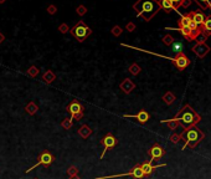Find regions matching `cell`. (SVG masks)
<instances>
[{
	"mask_svg": "<svg viewBox=\"0 0 211 179\" xmlns=\"http://www.w3.org/2000/svg\"><path fill=\"white\" fill-rule=\"evenodd\" d=\"M123 117H125V118H135V119H137L139 123H142V124L147 123V122L149 121V118H150L149 113H148L145 109H140L137 114H124Z\"/></svg>",
	"mask_w": 211,
	"mask_h": 179,
	"instance_id": "13",
	"label": "cell"
},
{
	"mask_svg": "<svg viewBox=\"0 0 211 179\" xmlns=\"http://www.w3.org/2000/svg\"><path fill=\"white\" fill-rule=\"evenodd\" d=\"M67 174L71 177V176H76V174H78V168L77 167H75V166H71L68 169H67Z\"/></svg>",
	"mask_w": 211,
	"mask_h": 179,
	"instance_id": "32",
	"label": "cell"
},
{
	"mask_svg": "<svg viewBox=\"0 0 211 179\" xmlns=\"http://www.w3.org/2000/svg\"><path fill=\"white\" fill-rule=\"evenodd\" d=\"M128 71H129V72H130L133 76H137V75H139V74H140L142 69H140V66H139L138 64H132V65L129 66Z\"/></svg>",
	"mask_w": 211,
	"mask_h": 179,
	"instance_id": "25",
	"label": "cell"
},
{
	"mask_svg": "<svg viewBox=\"0 0 211 179\" xmlns=\"http://www.w3.org/2000/svg\"><path fill=\"white\" fill-rule=\"evenodd\" d=\"M118 177H133L134 179H143L144 178V174H143V172H142L140 164H135V166H134L129 172H127V173L106 176V177H97L96 179H113V178H118Z\"/></svg>",
	"mask_w": 211,
	"mask_h": 179,
	"instance_id": "7",
	"label": "cell"
},
{
	"mask_svg": "<svg viewBox=\"0 0 211 179\" xmlns=\"http://www.w3.org/2000/svg\"><path fill=\"white\" fill-rule=\"evenodd\" d=\"M70 179H81V178L78 177V174H76V176H71V177H70Z\"/></svg>",
	"mask_w": 211,
	"mask_h": 179,
	"instance_id": "39",
	"label": "cell"
},
{
	"mask_svg": "<svg viewBox=\"0 0 211 179\" xmlns=\"http://www.w3.org/2000/svg\"><path fill=\"white\" fill-rule=\"evenodd\" d=\"M59 31H60V32H62V34H66V32H68V31H70V27H68V25H67V24H61V25L59 26Z\"/></svg>",
	"mask_w": 211,
	"mask_h": 179,
	"instance_id": "34",
	"label": "cell"
},
{
	"mask_svg": "<svg viewBox=\"0 0 211 179\" xmlns=\"http://www.w3.org/2000/svg\"><path fill=\"white\" fill-rule=\"evenodd\" d=\"M122 31H123V30H122V27H120V26H118V25H115V26L110 30V32H112V35H113V36H119V35H122Z\"/></svg>",
	"mask_w": 211,
	"mask_h": 179,
	"instance_id": "31",
	"label": "cell"
},
{
	"mask_svg": "<svg viewBox=\"0 0 211 179\" xmlns=\"http://www.w3.org/2000/svg\"><path fill=\"white\" fill-rule=\"evenodd\" d=\"M206 36L203 34V32H200L198 36H196V39H195V41H196V44H206Z\"/></svg>",
	"mask_w": 211,
	"mask_h": 179,
	"instance_id": "30",
	"label": "cell"
},
{
	"mask_svg": "<svg viewBox=\"0 0 211 179\" xmlns=\"http://www.w3.org/2000/svg\"><path fill=\"white\" fill-rule=\"evenodd\" d=\"M181 134V141H184V146H183V149H185L186 147L189 148H195L205 137L204 132L198 128L196 126L195 127H191V128H188V129H184Z\"/></svg>",
	"mask_w": 211,
	"mask_h": 179,
	"instance_id": "3",
	"label": "cell"
},
{
	"mask_svg": "<svg viewBox=\"0 0 211 179\" xmlns=\"http://www.w3.org/2000/svg\"><path fill=\"white\" fill-rule=\"evenodd\" d=\"M54 162H55V156H54V154H51L49 151H44L42 153H40V154H39L36 164H34L31 168L26 169V173H30L32 169H35V168H37V167H40V166H44V167H50V166H51Z\"/></svg>",
	"mask_w": 211,
	"mask_h": 179,
	"instance_id": "5",
	"label": "cell"
},
{
	"mask_svg": "<svg viewBox=\"0 0 211 179\" xmlns=\"http://www.w3.org/2000/svg\"><path fill=\"white\" fill-rule=\"evenodd\" d=\"M148 156L152 158V159H150L152 162H153V161H158L159 158H162V157L165 156V149H164L159 143H154V144L149 148Z\"/></svg>",
	"mask_w": 211,
	"mask_h": 179,
	"instance_id": "10",
	"label": "cell"
},
{
	"mask_svg": "<svg viewBox=\"0 0 211 179\" xmlns=\"http://www.w3.org/2000/svg\"><path fill=\"white\" fill-rule=\"evenodd\" d=\"M191 50H193V52H194L198 57L203 59V57H205V56L210 52V46L206 45V44H196L195 46H193Z\"/></svg>",
	"mask_w": 211,
	"mask_h": 179,
	"instance_id": "12",
	"label": "cell"
},
{
	"mask_svg": "<svg viewBox=\"0 0 211 179\" xmlns=\"http://www.w3.org/2000/svg\"><path fill=\"white\" fill-rule=\"evenodd\" d=\"M174 118L179 121L180 126H183L184 129L195 127L201 121V116L196 111H194L190 104H185Z\"/></svg>",
	"mask_w": 211,
	"mask_h": 179,
	"instance_id": "2",
	"label": "cell"
},
{
	"mask_svg": "<svg viewBox=\"0 0 211 179\" xmlns=\"http://www.w3.org/2000/svg\"><path fill=\"white\" fill-rule=\"evenodd\" d=\"M200 29H201V32H203L206 37L211 36V15H208V16L205 17V20H204L203 25L200 26Z\"/></svg>",
	"mask_w": 211,
	"mask_h": 179,
	"instance_id": "16",
	"label": "cell"
},
{
	"mask_svg": "<svg viewBox=\"0 0 211 179\" xmlns=\"http://www.w3.org/2000/svg\"><path fill=\"white\" fill-rule=\"evenodd\" d=\"M171 2H173V5H174V10H176V9L180 7V6H183V7L190 6L193 1H191V0H171Z\"/></svg>",
	"mask_w": 211,
	"mask_h": 179,
	"instance_id": "20",
	"label": "cell"
},
{
	"mask_svg": "<svg viewBox=\"0 0 211 179\" xmlns=\"http://www.w3.org/2000/svg\"><path fill=\"white\" fill-rule=\"evenodd\" d=\"M191 1L196 2L203 10H208V9L211 10V0H191Z\"/></svg>",
	"mask_w": 211,
	"mask_h": 179,
	"instance_id": "24",
	"label": "cell"
},
{
	"mask_svg": "<svg viewBox=\"0 0 211 179\" xmlns=\"http://www.w3.org/2000/svg\"><path fill=\"white\" fill-rule=\"evenodd\" d=\"M169 139H170L171 143L176 144V143H179V142L181 141V134H180V133H173V134L169 137Z\"/></svg>",
	"mask_w": 211,
	"mask_h": 179,
	"instance_id": "28",
	"label": "cell"
},
{
	"mask_svg": "<svg viewBox=\"0 0 211 179\" xmlns=\"http://www.w3.org/2000/svg\"><path fill=\"white\" fill-rule=\"evenodd\" d=\"M35 179H37V178H35Z\"/></svg>",
	"mask_w": 211,
	"mask_h": 179,
	"instance_id": "41",
	"label": "cell"
},
{
	"mask_svg": "<svg viewBox=\"0 0 211 179\" xmlns=\"http://www.w3.org/2000/svg\"><path fill=\"white\" fill-rule=\"evenodd\" d=\"M42 80L45 84H52L55 80H56V75L51 71V70H47L44 75H42Z\"/></svg>",
	"mask_w": 211,
	"mask_h": 179,
	"instance_id": "18",
	"label": "cell"
},
{
	"mask_svg": "<svg viewBox=\"0 0 211 179\" xmlns=\"http://www.w3.org/2000/svg\"><path fill=\"white\" fill-rule=\"evenodd\" d=\"M125 29H127L129 32H133V31L135 30V24H134V22H128V24L125 25Z\"/></svg>",
	"mask_w": 211,
	"mask_h": 179,
	"instance_id": "36",
	"label": "cell"
},
{
	"mask_svg": "<svg viewBox=\"0 0 211 179\" xmlns=\"http://www.w3.org/2000/svg\"><path fill=\"white\" fill-rule=\"evenodd\" d=\"M171 60V62H173V65L179 70V71H184L188 66H190V64H191V60L183 52V51H180V52H178L176 55H175V57H173V59H170Z\"/></svg>",
	"mask_w": 211,
	"mask_h": 179,
	"instance_id": "8",
	"label": "cell"
},
{
	"mask_svg": "<svg viewBox=\"0 0 211 179\" xmlns=\"http://www.w3.org/2000/svg\"><path fill=\"white\" fill-rule=\"evenodd\" d=\"M163 101H164L168 106H170V104H173V103H174V101H175V94H174L173 92L168 91L166 93H164V96H163Z\"/></svg>",
	"mask_w": 211,
	"mask_h": 179,
	"instance_id": "22",
	"label": "cell"
},
{
	"mask_svg": "<svg viewBox=\"0 0 211 179\" xmlns=\"http://www.w3.org/2000/svg\"><path fill=\"white\" fill-rule=\"evenodd\" d=\"M83 106L77 101V99H72L71 103L67 104L66 107V111L71 114V119H76V121H80L82 119L83 117Z\"/></svg>",
	"mask_w": 211,
	"mask_h": 179,
	"instance_id": "6",
	"label": "cell"
},
{
	"mask_svg": "<svg viewBox=\"0 0 211 179\" xmlns=\"http://www.w3.org/2000/svg\"><path fill=\"white\" fill-rule=\"evenodd\" d=\"M119 89L122 90L124 93H127V94H129L133 90L135 89V84L132 81V80H129V79H124L122 82H120V85H119Z\"/></svg>",
	"mask_w": 211,
	"mask_h": 179,
	"instance_id": "14",
	"label": "cell"
},
{
	"mask_svg": "<svg viewBox=\"0 0 211 179\" xmlns=\"http://www.w3.org/2000/svg\"><path fill=\"white\" fill-rule=\"evenodd\" d=\"M6 0H0V4H2V2H5Z\"/></svg>",
	"mask_w": 211,
	"mask_h": 179,
	"instance_id": "40",
	"label": "cell"
},
{
	"mask_svg": "<svg viewBox=\"0 0 211 179\" xmlns=\"http://www.w3.org/2000/svg\"><path fill=\"white\" fill-rule=\"evenodd\" d=\"M72 119L71 118H65V119H62V122H61V126H62V128L63 129H71L72 128Z\"/></svg>",
	"mask_w": 211,
	"mask_h": 179,
	"instance_id": "26",
	"label": "cell"
},
{
	"mask_svg": "<svg viewBox=\"0 0 211 179\" xmlns=\"http://www.w3.org/2000/svg\"><path fill=\"white\" fill-rule=\"evenodd\" d=\"M171 47H173V51H175V52L178 54V52H180V51H181L183 45H181L180 42H175V41H174V42L171 44Z\"/></svg>",
	"mask_w": 211,
	"mask_h": 179,
	"instance_id": "33",
	"label": "cell"
},
{
	"mask_svg": "<svg viewBox=\"0 0 211 179\" xmlns=\"http://www.w3.org/2000/svg\"><path fill=\"white\" fill-rule=\"evenodd\" d=\"M159 2H160V7L165 12H170L171 10H174V5H173L171 0H159Z\"/></svg>",
	"mask_w": 211,
	"mask_h": 179,
	"instance_id": "19",
	"label": "cell"
},
{
	"mask_svg": "<svg viewBox=\"0 0 211 179\" xmlns=\"http://www.w3.org/2000/svg\"><path fill=\"white\" fill-rule=\"evenodd\" d=\"M77 14L80 15V16H82V15H85L86 12H87V9H86V6H83V5H80L78 7H77Z\"/></svg>",
	"mask_w": 211,
	"mask_h": 179,
	"instance_id": "35",
	"label": "cell"
},
{
	"mask_svg": "<svg viewBox=\"0 0 211 179\" xmlns=\"http://www.w3.org/2000/svg\"><path fill=\"white\" fill-rule=\"evenodd\" d=\"M39 72H40V70H39L36 66H30L29 70H27V75H29L30 77H36V76L39 75Z\"/></svg>",
	"mask_w": 211,
	"mask_h": 179,
	"instance_id": "27",
	"label": "cell"
},
{
	"mask_svg": "<svg viewBox=\"0 0 211 179\" xmlns=\"http://www.w3.org/2000/svg\"><path fill=\"white\" fill-rule=\"evenodd\" d=\"M4 40H5V36L2 35V32H0V44H2Z\"/></svg>",
	"mask_w": 211,
	"mask_h": 179,
	"instance_id": "38",
	"label": "cell"
},
{
	"mask_svg": "<svg viewBox=\"0 0 211 179\" xmlns=\"http://www.w3.org/2000/svg\"><path fill=\"white\" fill-rule=\"evenodd\" d=\"M190 15H191L193 21H194L198 26H201V25H203V22H204V20H205V15H204V12H203L201 10H194V11L190 12Z\"/></svg>",
	"mask_w": 211,
	"mask_h": 179,
	"instance_id": "15",
	"label": "cell"
},
{
	"mask_svg": "<svg viewBox=\"0 0 211 179\" xmlns=\"http://www.w3.org/2000/svg\"><path fill=\"white\" fill-rule=\"evenodd\" d=\"M162 123H166V126L169 127V129H176L179 126H180V123H179V121L178 119H175V118H171V119H163L162 121Z\"/></svg>",
	"mask_w": 211,
	"mask_h": 179,
	"instance_id": "21",
	"label": "cell"
},
{
	"mask_svg": "<svg viewBox=\"0 0 211 179\" xmlns=\"http://www.w3.org/2000/svg\"><path fill=\"white\" fill-rule=\"evenodd\" d=\"M166 164H157V166H153L152 164V161H148V162H143L140 164V168H142V172L144 174V177H149L155 169L158 168H162V167H165Z\"/></svg>",
	"mask_w": 211,
	"mask_h": 179,
	"instance_id": "11",
	"label": "cell"
},
{
	"mask_svg": "<svg viewBox=\"0 0 211 179\" xmlns=\"http://www.w3.org/2000/svg\"><path fill=\"white\" fill-rule=\"evenodd\" d=\"M47 12H49V14H51V15H54V14H56V12H57V7H56L55 5H50V6L47 7Z\"/></svg>",
	"mask_w": 211,
	"mask_h": 179,
	"instance_id": "37",
	"label": "cell"
},
{
	"mask_svg": "<svg viewBox=\"0 0 211 179\" xmlns=\"http://www.w3.org/2000/svg\"><path fill=\"white\" fill-rule=\"evenodd\" d=\"M37 109H39V107H37V104H36L35 102H30V103H27L26 107H25V111H26L30 116H34V114L37 112Z\"/></svg>",
	"mask_w": 211,
	"mask_h": 179,
	"instance_id": "23",
	"label": "cell"
},
{
	"mask_svg": "<svg viewBox=\"0 0 211 179\" xmlns=\"http://www.w3.org/2000/svg\"><path fill=\"white\" fill-rule=\"evenodd\" d=\"M174 41H175L174 37H173L171 35H169V34L163 37V42H164V45H166V46H171V44H173Z\"/></svg>",
	"mask_w": 211,
	"mask_h": 179,
	"instance_id": "29",
	"label": "cell"
},
{
	"mask_svg": "<svg viewBox=\"0 0 211 179\" xmlns=\"http://www.w3.org/2000/svg\"><path fill=\"white\" fill-rule=\"evenodd\" d=\"M133 9L137 11L139 17H143L145 21H150L162 7L159 0H138L133 5Z\"/></svg>",
	"mask_w": 211,
	"mask_h": 179,
	"instance_id": "1",
	"label": "cell"
},
{
	"mask_svg": "<svg viewBox=\"0 0 211 179\" xmlns=\"http://www.w3.org/2000/svg\"><path fill=\"white\" fill-rule=\"evenodd\" d=\"M78 136H81L83 139H86V138H88L91 134H92V129L87 126V124H82L80 128H78Z\"/></svg>",
	"mask_w": 211,
	"mask_h": 179,
	"instance_id": "17",
	"label": "cell"
},
{
	"mask_svg": "<svg viewBox=\"0 0 211 179\" xmlns=\"http://www.w3.org/2000/svg\"><path fill=\"white\" fill-rule=\"evenodd\" d=\"M70 32L78 42H83L92 34V30L87 26V24L85 21L80 20L75 26H72V29H70Z\"/></svg>",
	"mask_w": 211,
	"mask_h": 179,
	"instance_id": "4",
	"label": "cell"
},
{
	"mask_svg": "<svg viewBox=\"0 0 211 179\" xmlns=\"http://www.w3.org/2000/svg\"><path fill=\"white\" fill-rule=\"evenodd\" d=\"M101 143H102V146H103V152H102V154H101V159H103L106 156V152L109 151V149H112V148H114V147L118 144V139H117L112 133H107L105 137L101 139Z\"/></svg>",
	"mask_w": 211,
	"mask_h": 179,
	"instance_id": "9",
	"label": "cell"
}]
</instances>
